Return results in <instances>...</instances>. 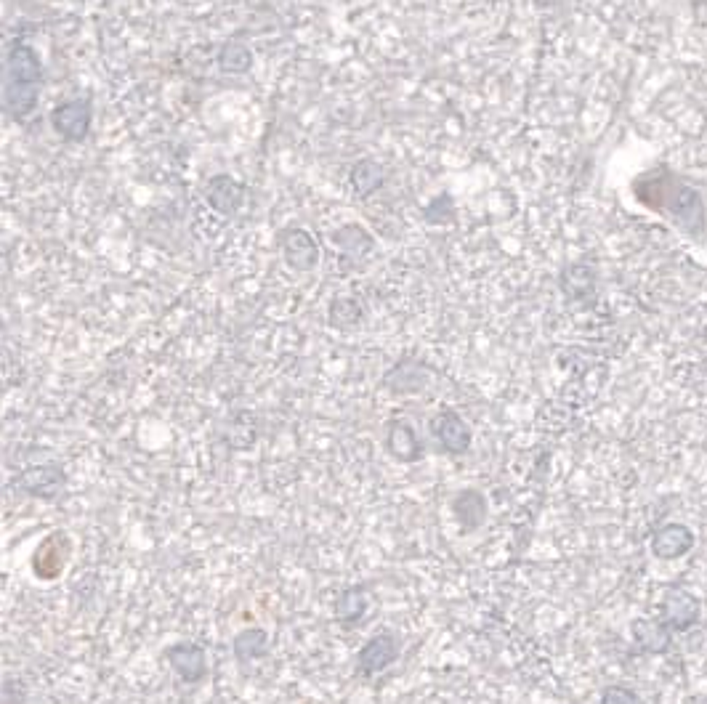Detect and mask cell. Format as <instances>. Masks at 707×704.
I'll return each mask as SVG.
<instances>
[{
	"label": "cell",
	"mask_w": 707,
	"mask_h": 704,
	"mask_svg": "<svg viewBox=\"0 0 707 704\" xmlns=\"http://www.w3.org/2000/svg\"><path fill=\"white\" fill-rule=\"evenodd\" d=\"M43 91V64L38 51L24 43L11 40L3 56V109L16 123H22L35 112Z\"/></svg>",
	"instance_id": "6da1fadb"
},
{
	"label": "cell",
	"mask_w": 707,
	"mask_h": 704,
	"mask_svg": "<svg viewBox=\"0 0 707 704\" xmlns=\"http://www.w3.org/2000/svg\"><path fill=\"white\" fill-rule=\"evenodd\" d=\"M638 200L646 202L649 208L657 213H668L670 218H676L678 224L689 229L692 234L702 232L705 226V210H702L700 197L689 189L673 181L668 173H652L638 181Z\"/></svg>",
	"instance_id": "7a4b0ae2"
},
{
	"label": "cell",
	"mask_w": 707,
	"mask_h": 704,
	"mask_svg": "<svg viewBox=\"0 0 707 704\" xmlns=\"http://www.w3.org/2000/svg\"><path fill=\"white\" fill-rule=\"evenodd\" d=\"M72 558V537L64 529H54L48 532L43 540L38 542V548L32 550L30 569L32 574L43 582H54L64 574V569L70 566Z\"/></svg>",
	"instance_id": "3957f363"
},
{
	"label": "cell",
	"mask_w": 707,
	"mask_h": 704,
	"mask_svg": "<svg viewBox=\"0 0 707 704\" xmlns=\"http://www.w3.org/2000/svg\"><path fill=\"white\" fill-rule=\"evenodd\" d=\"M67 487V471L62 468V463H38L24 468L19 476L14 479V489H19L22 495L35 497V500H56Z\"/></svg>",
	"instance_id": "277c9868"
},
{
	"label": "cell",
	"mask_w": 707,
	"mask_h": 704,
	"mask_svg": "<svg viewBox=\"0 0 707 704\" xmlns=\"http://www.w3.org/2000/svg\"><path fill=\"white\" fill-rule=\"evenodd\" d=\"M51 125L54 131L62 136L64 141L70 144H80V141L88 139L91 133V125H94V104L91 99H72L64 101V104H56L51 109Z\"/></svg>",
	"instance_id": "5b68a950"
},
{
	"label": "cell",
	"mask_w": 707,
	"mask_h": 704,
	"mask_svg": "<svg viewBox=\"0 0 707 704\" xmlns=\"http://www.w3.org/2000/svg\"><path fill=\"white\" fill-rule=\"evenodd\" d=\"M383 449L391 460L404 465H415L426 457V444L418 436L410 420L394 418L383 426Z\"/></svg>",
	"instance_id": "8992f818"
},
{
	"label": "cell",
	"mask_w": 707,
	"mask_h": 704,
	"mask_svg": "<svg viewBox=\"0 0 707 704\" xmlns=\"http://www.w3.org/2000/svg\"><path fill=\"white\" fill-rule=\"evenodd\" d=\"M428 431L436 439L439 449L447 455L460 457L471 449V428H468L466 420L460 418V412L452 410V407L436 412L434 418L428 420Z\"/></svg>",
	"instance_id": "52a82bcc"
},
{
	"label": "cell",
	"mask_w": 707,
	"mask_h": 704,
	"mask_svg": "<svg viewBox=\"0 0 707 704\" xmlns=\"http://www.w3.org/2000/svg\"><path fill=\"white\" fill-rule=\"evenodd\" d=\"M702 617L700 598L686 588H668L662 596L660 619L673 630V633H686L692 630Z\"/></svg>",
	"instance_id": "ba28073f"
},
{
	"label": "cell",
	"mask_w": 707,
	"mask_h": 704,
	"mask_svg": "<svg viewBox=\"0 0 707 704\" xmlns=\"http://www.w3.org/2000/svg\"><path fill=\"white\" fill-rule=\"evenodd\" d=\"M399 659V638L394 633H375L365 641V646L357 654V675L375 678L383 670H389Z\"/></svg>",
	"instance_id": "9c48e42d"
},
{
	"label": "cell",
	"mask_w": 707,
	"mask_h": 704,
	"mask_svg": "<svg viewBox=\"0 0 707 704\" xmlns=\"http://www.w3.org/2000/svg\"><path fill=\"white\" fill-rule=\"evenodd\" d=\"M697 545V534L692 532V527L678 524V521H668L652 532V542L649 550L657 561H676V558L689 556Z\"/></svg>",
	"instance_id": "30bf717a"
},
{
	"label": "cell",
	"mask_w": 707,
	"mask_h": 704,
	"mask_svg": "<svg viewBox=\"0 0 707 704\" xmlns=\"http://www.w3.org/2000/svg\"><path fill=\"white\" fill-rule=\"evenodd\" d=\"M165 659H168L173 673L179 675L184 683H189V686H195V683L208 678V654H205L200 643H171V646L165 649Z\"/></svg>",
	"instance_id": "8fae6325"
},
{
	"label": "cell",
	"mask_w": 707,
	"mask_h": 704,
	"mask_svg": "<svg viewBox=\"0 0 707 704\" xmlns=\"http://www.w3.org/2000/svg\"><path fill=\"white\" fill-rule=\"evenodd\" d=\"M450 511L458 521V527L463 534H474L476 529L484 527V521L490 516V505L487 497L474 487H466L455 492V497L450 500Z\"/></svg>",
	"instance_id": "7c38bea8"
},
{
	"label": "cell",
	"mask_w": 707,
	"mask_h": 704,
	"mask_svg": "<svg viewBox=\"0 0 707 704\" xmlns=\"http://www.w3.org/2000/svg\"><path fill=\"white\" fill-rule=\"evenodd\" d=\"M277 242H280L282 256H285L290 269L311 271L319 264L317 240H314L306 229H285V232L277 237Z\"/></svg>",
	"instance_id": "4fadbf2b"
},
{
	"label": "cell",
	"mask_w": 707,
	"mask_h": 704,
	"mask_svg": "<svg viewBox=\"0 0 707 704\" xmlns=\"http://www.w3.org/2000/svg\"><path fill=\"white\" fill-rule=\"evenodd\" d=\"M630 635H633V643L641 654H665L673 643V630L662 619H633Z\"/></svg>",
	"instance_id": "5bb4252c"
},
{
	"label": "cell",
	"mask_w": 707,
	"mask_h": 704,
	"mask_svg": "<svg viewBox=\"0 0 707 704\" xmlns=\"http://www.w3.org/2000/svg\"><path fill=\"white\" fill-rule=\"evenodd\" d=\"M428 378H431V372H428L426 364L404 359L383 375V388L391 394H420V391H426Z\"/></svg>",
	"instance_id": "9a60e30c"
},
{
	"label": "cell",
	"mask_w": 707,
	"mask_h": 704,
	"mask_svg": "<svg viewBox=\"0 0 707 704\" xmlns=\"http://www.w3.org/2000/svg\"><path fill=\"white\" fill-rule=\"evenodd\" d=\"M208 202L210 208L221 216H234L245 202V186L232 176H213L208 181Z\"/></svg>",
	"instance_id": "2e32d148"
},
{
	"label": "cell",
	"mask_w": 707,
	"mask_h": 704,
	"mask_svg": "<svg viewBox=\"0 0 707 704\" xmlns=\"http://www.w3.org/2000/svg\"><path fill=\"white\" fill-rule=\"evenodd\" d=\"M367 588L365 585H351V588H343L335 598V622L343 627V630H354V627L365 619L367 614Z\"/></svg>",
	"instance_id": "e0dca14e"
},
{
	"label": "cell",
	"mask_w": 707,
	"mask_h": 704,
	"mask_svg": "<svg viewBox=\"0 0 707 704\" xmlns=\"http://www.w3.org/2000/svg\"><path fill=\"white\" fill-rule=\"evenodd\" d=\"M269 649H272V638L264 627H245L232 638V654L237 665H250V662L269 657Z\"/></svg>",
	"instance_id": "ac0fdd59"
},
{
	"label": "cell",
	"mask_w": 707,
	"mask_h": 704,
	"mask_svg": "<svg viewBox=\"0 0 707 704\" xmlns=\"http://www.w3.org/2000/svg\"><path fill=\"white\" fill-rule=\"evenodd\" d=\"M349 181L359 197H370V194L381 189L383 181H386V173H383V168L375 163V160H359V163L351 168Z\"/></svg>",
	"instance_id": "d6986e66"
},
{
	"label": "cell",
	"mask_w": 707,
	"mask_h": 704,
	"mask_svg": "<svg viewBox=\"0 0 707 704\" xmlns=\"http://www.w3.org/2000/svg\"><path fill=\"white\" fill-rule=\"evenodd\" d=\"M218 67L226 75H242V72H248L253 67V51L240 40H229L218 51Z\"/></svg>",
	"instance_id": "ffe728a7"
},
{
	"label": "cell",
	"mask_w": 707,
	"mask_h": 704,
	"mask_svg": "<svg viewBox=\"0 0 707 704\" xmlns=\"http://www.w3.org/2000/svg\"><path fill=\"white\" fill-rule=\"evenodd\" d=\"M362 322V306L354 298H335L330 303V325L341 327V330H349V327L359 325Z\"/></svg>",
	"instance_id": "44dd1931"
},
{
	"label": "cell",
	"mask_w": 707,
	"mask_h": 704,
	"mask_svg": "<svg viewBox=\"0 0 707 704\" xmlns=\"http://www.w3.org/2000/svg\"><path fill=\"white\" fill-rule=\"evenodd\" d=\"M335 245H338L343 253H349V256H359V253L373 248V237H370L362 226H346V229L335 234Z\"/></svg>",
	"instance_id": "7402d4cb"
},
{
	"label": "cell",
	"mask_w": 707,
	"mask_h": 704,
	"mask_svg": "<svg viewBox=\"0 0 707 704\" xmlns=\"http://www.w3.org/2000/svg\"><path fill=\"white\" fill-rule=\"evenodd\" d=\"M599 704H644L641 702V694L630 686H622V683H614V686H606L601 691Z\"/></svg>",
	"instance_id": "603a6c76"
}]
</instances>
